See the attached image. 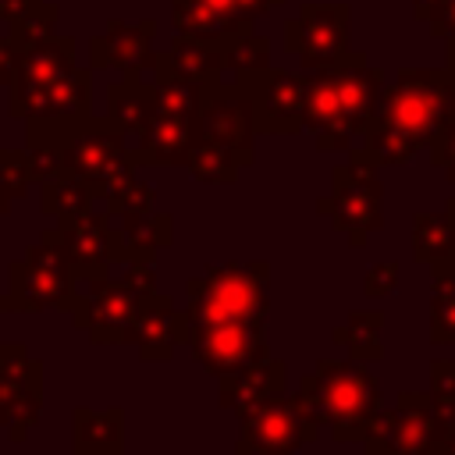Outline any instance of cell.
Instances as JSON below:
<instances>
[{"mask_svg":"<svg viewBox=\"0 0 455 455\" xmlns=\"http://www.w3.org/2000/svg\"><path fill=\"white\" fill-rule=\"evenodd\" d=\"M366 455H434L430 391H402L395 405H380L366 437Z\"/></svg>","mask_w":455,"mask_h":455,"instance_id":"8fae6325","label":"cell"},{"mask_svg":"<svg viewBox=\"0 0 455 455\" xmlns=\"http://www.w3.org/2000/svg\"><path fill=\"white\" fill-rule=\"evenodd\" d=\"M235 455H299L306 444L320 437V419L302 398V391L274 395L238 416Z\"/></svg>","mask_w":455,"mask_h":455,"instance_id":"ba28073f","label":"cell"},{"mask_svg":"<svg viewBox=\"0 0 455 455\" xmlns=\"http://www.w3.org/2000/svg\"><path fill=\"white\" fill-rule=\"evenodd\" d=\"M0 313H4V306H0Z\"/></svg>","mask_w":455,"mask_h":455,"instance_id":"ee69618b","label":"cell"},{"mask_svg":"<svg viewBox=\"0 0 455 455\" xmlns=\"http://www.w3.org/2000/svg\"><path fill=\"white\" fill-rule=\"evenodd\" d=\"M0 181L7 185V192H11L14 199H21V196L36 185L28 149H0Z\"/></svg>","mask_w":455,"mask_h":455,"instance_id":"836d02e7","label":"cell"},{"mask_svg":"<svg viewBox=\"0 0 455 455\" xmlns=\"http://www.w3.org/2000/svg\"><path fill=\"white\" fill-rule=\"evenodd\" d=\"M412 259L430 270V281L455 277V224L444 210H419L412 217Z\"/></svg>","mask_w":455,"mask_h":455,"instance_id":"7402d4cb","label":"cell"},{"mask_svg":"<svg viewBox=\"0 0 455 455\" xmlns=\"http://www.w3.org/2000/svg\"><path fill=\"white\" fill-rule=\"evenodd\" d=\"M444 53H448V60H444V68L455 75V39H448V46H444Z\"/></svg>","mask_w":455,"mask_h":455,"instance_id":"b9f144b4","label":"cell"},{"mask_svg":"<svg viewBox=\"0 0 455 455\" xmlns=\"http://www.w3.org/2000/svg\"><path fill=\"white\" fill-rule=\"evenodd\" d=\"M398 284V263H373L363 277V295L366 299H387Z\"/></svg>","mask_w":455,"mask_h":455,"instance_id":"74e56055","label":"cell"},{"mask_svg":"<svg viewBox=\"0 0 455 455\" xmlns=\"http://www.w3.org/2000/svg\"><path fill=\"white\" fill-rule=\"evenodd\" d=\"M249 100H252V117H256V132L263 135H295L302 132V107H306V71H277V68H263V71H249V75H235Z\"/></svg>","mask_w":455,"mask_h":455,"instance_id":"4fadbf2b","label":"cell"},{"mask_svg":"<svg viewBox=\"0 0 455 455\" xmlns=\"http://www.w3.org/2000/svg\"><path fill=\"white\" fill-rule=\"evenodd\" d=\"M263 68H270V43H267V36L245 32L242 39H235L228 46V71H231V78L235 75H249V71H263Z\"/></svg>","mask_w":455,"mask_h":455,"instance_id":"d6a6232c","label":"cell"},{"mask_svg":"<svg viewBox=\"0 0 455 455\" xmlns=\"http://www.w3.org/2000/svg\"><path fill=\"white\" fill-rule=\"evenodd\" d=\"M416 18L430 28L437 39H455V0H412Z\"/></svg>","mask_w":455,"mask_h":455,"instance_id":"e575fe53","label":"cell"},{"mask_svg":"<svg viewBox=\"0 0 455 455\" xmlns=\"http://www.w3.org/2000/svg\"><path fill=\"white\" fill-rule=\"evenodd\" d=\"M444 213H448V220H451V224H455V196H451V199H448V203H444Z\"/></svg>","mask_w":455,"mask_h":455,"instance_id":"7bdbcfd3","label":"cell"},{"mask_svg":"<svg viewBox=\"0 0 455 455\" xmlns=\"http://www.w3.org/2000/svg\"><path fill=\"white\" fill-rule=\"evenodd\" d=\"M185 171L203 181V185H231L238 181V174L245 171L228 149L220 146H210V142H192L188 149V160H185Z\"/></svg>","mask_w":455,"mask_h":455,"instance_id":"f1b7e54d","label":"cell"},{"mask_svg":"<svg viewBox=\"0 0 455 455\" xmlns=\"http://www.w3.org/2000/svg\"><path fill=\"white\" fill-rule=\"evenodd\" d=\"M270 313V263L249 259V263H210L199 277L185 284V341L192 331L228 323V320H249L267 323Z\"/></svg>","mask_w":455,"mask_h":455,"instance_id":"5b68a950","label":"cell"},{"mask_svg":"<svg viewBox=\"0 0 455 455\" xmlns=\"http://www.w3.org/2000/svg\"><path fill=\"white\" fill-rule=\"evenodd\" d=\"M192 142H210L228 149L242 167L252 164L256 156V117H252V100L238 78H224L210 89L199 117H196V139Z\"/></svg>","mask_w":455,"mask_h":455,"instance_id":"30bf717a","label":"cell"},{"mask_svg":"<svg viewBox=\"0 0 455 455\" xmlns=\"http://www.w3.org/2000/svg\"><path fill=\"white\" fill-rule=\"evenodd\" d=\"M71 451L75 455H124V409H71Z\"/></svg>","mask_w":455,"mask_h":455,"instance_id":"44dd1931","label":"cell"},{"mask_svg":"<svg viewBox=\"0 0 455 455\" xmlns=\"http://www.w3.org/2000/svg\"><path fill=\"white\" fill-rule=\"evenodd\" d=\"M434 455H455V419L434 427Z\"/></svg>","mask_w":455,"mask_h":455,"instance_id":"ab89813d","label":"cell"},{"mask_svg":"<svg viewBox=\"0 0 455 455\" xmlns=\"http://www.w3.org/2000/svg\"><path fill=\"white\" fill-rule=\"evenodd\" d=\"M153 78L171 82H192V85H213L228 78V46H217L210 39L178 36L167 50L153 53Z\"/></svg>","mask_w":455,"mask_h":455,"instance_id":"2e32d148","label":"cell"},{"mask_svg":"<svg viewBox=\"0 0 455 455\" xmlns=\"http://www.w3.org/2000/svg\"><path fill=\"white\" fill-rule=\"evenodd\" d=\"M0 377L43 387V363L21 341H0Z\"/></svg>","mask_w":455,"mask_h":455,"instance_id":"1f68e13d","label":"cell"},{"mask_svg":"<svg viewBox=\"0 0 455 455\" xmlns=\"http://www.w3.org/2000/svg\"><path fill=\"white\" fill-rule=\"evenodd\" d=\"M124 345H135L139 359H146V363H167L174 355V348L185 345V316L174 306V299L164 291L146 295Z\"/></svg>","mask_w":455,"mask_h":455,"instance_id":"e0dca14e","label":"cell"},{"mask_svg":"<svg viewBox=\"0 0 455 455\" xmlns=\"http://www.w3.org/2000/svg\"><path fill=\"white\" fill-rule=\"evenodd\" d=\"M117 235H121L124 263H153L156 252L174 242V217L171 213H156V210L139 213V217H121Z\"/></svg>","mask_w":455,"mask_h":455,"instance_id":"cb8c5ba5","label":"cell"},{"mask_svg":"<svg viewBox=\"0 0 455 455\" xmlns=\"http://www.w3.org/2000/svg\"><path fill=\"white\" fill-rule=\"evenodd\" d=\"M380 331H384V313H380V309H352V313L345 316V323H338V327L331 331V338L348 352V359L380 363V359H384Z\"/></svg>","mask_w":455,"mask_h":455,"instance_id":"484cf974","label":"cell"},{"mask_svg":"<svg viewBox=\"0 0 455 455\" xmlns=\"http://www.w3.org/2000/svg\"><path fill=\"white\" fill-rule=\"evenodd\" d=\"M451 117L455 75L448 68H405L395 82H384L377 114L348 153H359L373 167H405Z\"/></svg>","mask_w":455,"mask_h":455,"instance_id":"6da1fadb","label":"cell"},{"mask_svg":"<svg viewBox=\"0 0 455 455\" xmlns=\"http://www.w3.org/2000/svg\"><path fill=\"white\" fill-rule=\"evenodd\" d=\"M284 387H288V363L267 355V359L249 363L242 370L220 373L217 377V405L235 412V416H245L249 409H256L259 402L281 395Z\"/></svg>","mask_w":455,"mask_h":455,"instance_id":"d6986e66","label":"cell"},{"mask_svg":"<svg viewBox=\"0 0 455 455\" xmlns=\"http://www.w3.org/2000/svg\"><path fill=\"white\" fill-rule=\"evenodd\" d=\"M377 171L380 167L359 153H345V164L331 171V192L316 199V213L327 217L352 249H363L370 235L384 228V185Z\"/></svg>","mask_w":455,"mask_h":455,"instance_id":"52a82bcc","label":"cell"},{"mask_svg":"<svg viewBox=\"0 0 455 455\" xmlns=\"http://www.w3.org/2000/svg\"><path fill=\"white\" fill-rule=\"evenodd\" d=\"M39 412H43V387L0 377V427L14 444H21L28 437Z\"/></svg>","mask_w":455,"mask_h":455,"instance_id":"4316f807","label":"cell"},{"mask_svg":"<svg viewBox=\"0 0 455 455\" xmlns=\"http://www.w3.org/2000/svg\"><path fill=\"white\" fill-rule=\"evenodd\" d=\"M153 36L156 21H110L103 36L92 39L89 46V64L92 68H117L124 75H142L153 68Z\"/></svg>","mask_w":455,"mask_h":455,"instance_id":"ffe728a7","label":"cell"},{"mask_svg":"<svg viewBox=\"0 0 455 455\" xmlns=\"http://www.w3.org/2000/svg\"><path fill=\"white\" fill-rule=\"evenodd\" d=\"M427 156H430V164H434L437 171H444V178L455 185V117L430 139Z\"/></svg>","mask_w":455,"mask_h":455,"instance_id":"8d00e7d4","label":"cell"},{"mask_svg":"<svg viewBox=\"0 0 455 455\" xmlns=\"http://www.w3.org/2000/svg\"><path fill=\"white\" fill-rule=\"evenodd\" d=\"M171 25L178 36L210 39L217 46H231L235 39L252 32V25H238V21L217 14L206 0H171Z\"/></svg>","mask_w":455,"mask_h":455,"instance_id":"d4e9b609","label":"cell"},{"mask_svg":"<svg viewBox=\"0 0 455 455\" xmlns=\"http://www.w3.org/2000/svg\"><path fill=\"white\" fill-rule=\"evenodd\" d=\"M217 14L238 21V25H252L256 18L270 14L274 7H281V0H206Z\"/></svg>","mask_w":455,"mask_h":455,"instance_id":"d590c367","label":"cell"},{"mask_svg":"<svg viewBox=\"0 0 455 455\" xmlns=\"http://www.w3.org/2000/svg\"><path fill=\"white\" fill-rule=\"evenodd\" d=\"M57 238L64 245V256L82 281H100V277H110V267L114 263H124L121 256V235H117V224L114 217L103 210H89L85 217H75L68 224H57Z\"/></svg>","mask_w":455,"mask_h":455,"instance_id":"9a60e30c","label":"cell"},{"mask_svg":"<svg viewBox=\"0 0 455 455\" xmlns=\"http://www.w3.org/2000/svg\"><path fill=\"white\" fill-rule=\"evenodd\" d=\"M153 291H139L128 281L100 277V281H82L78 299L71 306V323L92 341V345H124L128 331Z\"/></svg>","mask_w":455,"mask_h":455,"instance_id":"9c48e42d","label":"cell"},{"mask_svg":"<svg viewBox=\"0 0 455 455\" xmlns=\"http://www.w3.org/2000/svg\"><path fill=\"white\" fill-rule=\"evenodd\" d=\"M96 199H100L96 188L85 185V181H78V178H71V174H57V178H50V181L39 185V213L53 217L57 224H68L75 217H85Z\"/></svg>","mask_w":455,"mask_h":455,"instance_id":"83f0119b","label":"cell"},{"mask_svg":"<svg viewBox=\"0 0 455 455\" xmlns=\"http://www.w3.org/2000/svg\"><path fill=\"white\" fill-rule=\"evenodd\" d=\"M196 117L199 114H178L156 107L146 132L132 139V153L139 167H185L196 139Z\"/></svg>","mask_w":455,"mask_h":455,"instance_id":"ac0fdd59","label":"cell"},{"mask_svg":"<svg viewBox=\"0 0 455 455\" xmlns=\"http://www.w3.org/2000/svg\"><path fill=\"white\" fill-rule=\"evenodd\" d=\"M427 331H430V345H455V277L430 281Z\"/></svg>","mask_w":455,"mask_h":455,"instance_id":"f546056e","label":"cell"},{"mask_svg":"<svg viewBox=\"0 0 455 455\" xmlns=\"http://www.w3.org/2000/svg\"><path fill=\"white\" fill-rule=\"evenodd\" d=\"M103 210H107L114 220L149 213V210H156V188L146 185V181H139V178H128L124 185H117V188H110V192L103 196Z\"/></svg>","mask_w":455,"mask_h":455,"instance_id":"4dcf8cb0","label":"cell"},{"mask_svg":"<svg viewBox=\"0 0 455 455\" xmlns=\"http://www.w3.org/2000/svg\"><path fill=\"white\" fill-rule=\"evenodd\" d=\"M153 114H156V85L146 82L142 75H124L117 85L107 89V117L128 139L142 135Z\"/></svg>","mask_w":455,"mask_h":455,"instance_id":"603a6c76","label":"cell"},{"mask_svg":"<svg viewBox=\"0 0 455 455\" xmlns=\"http://www.w3.org/2000/svg\"><path fill=\"white\" fill-rule=\"evenodd\" d=\"M430 402H455V359H430Z\"/></svg>","mask_w":455,"mask_h":455,"instance_id":"f35d334b","label":"cell"},{"mask_svg":"<svg viewBox=\"0 0 455 455\" xmlns=\"http://www.w3.org/2000/svg\"><path fill=\"white\" fill-rule=\"evenodd\" d=\"M11 206H14V196L7 192V185L0 181V217H7L11 213Z\"/></svg>","mask_w":455,"mask_h":455,"instance_id":"60d3db41","label":"cell"},{"mask_svg":"<svg viewBox=\"0 0 455 455\" xmlns=\"http://www.w3.org/2000/svg\"><path fill=\"white\" fill-rule=\"evenodd\" d=\"M348 4H306L284 21V50L299 57L302 71L331 68L348 53Z\"/></svg>","mask_w":455,"mask_h":455,"instance_id":"7c38bea8","label":"cell"},{"mask_svg":"<svg viewBox=\"0 0 455 455\" xmlns=\"http://www.w3.org/2000/svg\"><path fill=\"white\" fill-rule=\"evenodd\" d=\"M185 345H188L192 359L199 363V370H206L210 377L242 370V366L270 355L267 323H249V320H228V323L192 331Z\"/></svg>","mask_w":455,"mask_h":455,"instance_id":"5bb4252c","label":"cell"},{"mask_svg":"<svg viewBox=\"0 0 455 455\" xmlns=\"http://www.w3.org/2000/svg\"><path fill=\"white\" fill-rule=\"evenodd\" d=\"M380 92L384 71L373 68L359 50H348L331 68L306 71L302 132L313 135L320 153H348L373 121Z\"/></svg>","mask_w":455,"mask_h":455,"instance_id":"3957f363","label":"cell"},{"mask_svg":"<svg viewBox=\"0 0 455 455\" xmlns=\"http://www.w3.org/2000/svg\"><path fill=\"white\" fill-rule=\"evenodd\" d=\"M11 68V117L75 121L89 114V71L75 68V43L53 28H18Z\"/></svg>","mask_w":455,"mask_h":455,"instance_id":"7a4b0ae2","label":"cell"},{"mask_svg":"<svg viewBox=\"0 0 455 455\" xmlns=\"http://www.w3.org/2000/svg\"><path fill=\"white\" fill-rule=\"evenodd\" d=\"M299 391L334 441L363 444L373 416L384 405L377 373L359 359H316V366L299 377Z\"/></svg>","mask_w":455,"mask_h":455,"instance_id":"277c9868","label":"cell"},{"mask_svg":"<svg viewBox=\"0 0 455 455\" xmlns=\"http://www.w3.org/2000/svg\"><path fill=\"white\" fill-rule=\"evenodd\" d=\"M78 299V277L64 256L57 228H46L18 259L7 267V291L0 295L4 313H43L64 309L71 313Z\"/></svg>","mask_w":455,"mask_h":455,"instance_id":"8992f818","label":"cell"},{"mask_svg":"<svg viewBox=\"0 0 455 455\" xmlns=\"http://www.w3.org/2000/svg\"><path fill=\"white\" fill-rule=\"evenodd\" d=\"M281 4H284V0H281Z\"/></svg>","mask_w":455,"mask_h":455,"instance_id":"f6af8a7d","label":"cell"}]
</instances>
